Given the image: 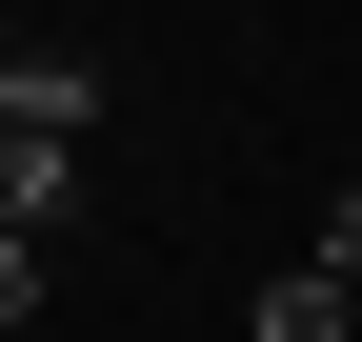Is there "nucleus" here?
<instances>
[{
  "label": "nucleus",
  "mask_w": 362,
  "mask_h": 342,
  "mask_svg": "<svg viewBox=\"0 0 362 342\" xmlns=\"http://www.w3.org/2000/svg\"><path fill=\"white\" fill-rule=\"evenodd\" d=\"M21 322H40V242L0 222V342H21Z\"/></svg>",
  "instance_id": "nucleus-3"
},
{
  "label": "nucleus",
  "mask_w": 362,
  "mask_h": 342,
  "mask_svg": "<svg viewBox=\"0 0 362 342\" xmlns=\"http://www.w3.org/2000/svg\"><path fill=\"white\" fill-rule=\"evenodd\" d=\"M322 262H362V182H322Z\"/></svg>",
  "instance_id": "nucleus-4"
},
{
  "label": "nucleus",
  "mask_w": 362,
  "mask_h": 342,
  "mask_svg": "<svg viewBox=\"0 0 362 342\" xmlns=\"http://www.w3.org/2000/svg\"><path fill=\"white\" fill-rule=\"evenodd\" d=\"M242 342H362V282L342 262H282V282H262V322Z\"/></svg>",
  "instance_id": "nucleus-2"
},
{
  "label": "nucleus",
  "mask_w": 362,
  "mask_h": 342,
  "mask_svg": "<svg viewBox=\"0 0 362 342\" xmlns=\"http://www.w3.org/2000/svg\"><path fill=\"white\" fill-rule=\"evenodd\" d=\"M81 141H101V61H0V222L21 242L81 222Z\"/></svg>",
  "instance_id": "nucleus-1"
}]
</instances>
